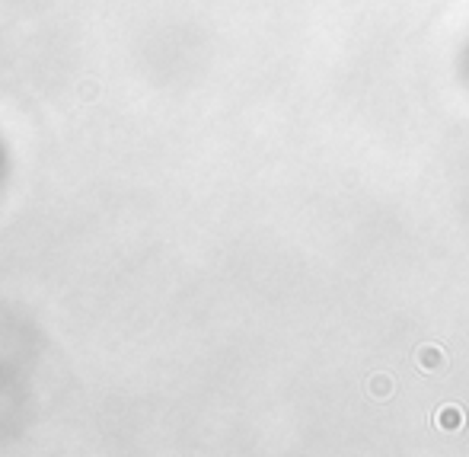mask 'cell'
Returning a JSON list of instances; mask_svg holds the SVG:
<instances>
[{"mask_svg": "<svg viewBox=\"0 0 469 457\" xmlns=\"http://www.w3.org/2000/svg\"><path fill=\"white\" fill-rule=\"evenodd\" d=\"M418 362H422L424 371H441L444 368V352L441 349H434V345H424V349H418Z\"/></svg>", "mask_w": 469, "mask_h": 457, "instance_id": "1", "label": "cell"}, {"mask_svg": "<svg viewBox=\"0 0 469 457\" xmlns=\"http://www.w3.org/2000/svg\"><path fill=\"white\" fill-rule=\"evenodd\" d=\"M437 425L441 429H460L463 425V410L460 406H447V410L437 412Z\"/></svg>", "mask_w": 469, "mask_h": 457, "instance_id": "2", "label": "cell"}]
</instances>
